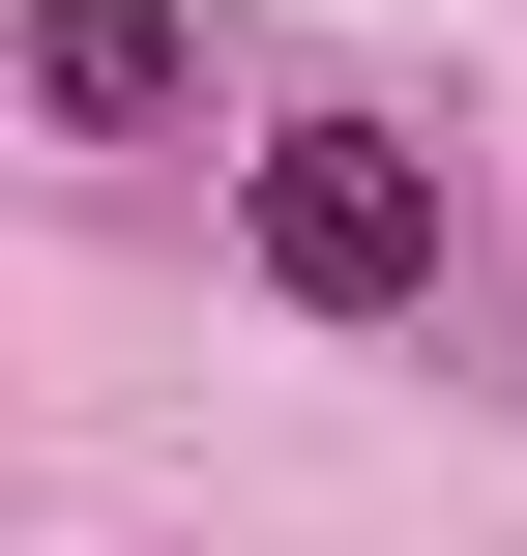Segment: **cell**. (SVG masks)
Here are the masks:
<instances>
[{"label":"cell","instance_id":"1","mask_svg":"<svg viewBox=\"0 0 527 556\" xmlns=\"http://www.w3.org/2000/svg\"><path fill=\"white\" fill-rule=\"evenodd\" d=\"M235 264H264L293 323H411V293H440V147H411V117H293V147L235 176Z\"/></svg>","mask_w":527,"mask_h":556},{"label":"cell","instance_id":"2","mask_svg":"<svg viewBox=\"0 0 527 556\" xmlns=\"http://www.w3.org/2000/svg\"><path fill=\"white\" fill-rule=\"evenodd\" d=\"M0 88L88 117V147H176V117H205V29H176V0H0Z\"/></svg>","mask_w":527,"mask_h":556}]
</instances>
